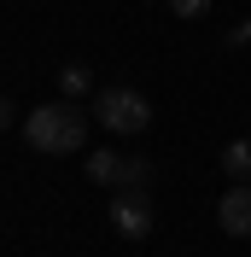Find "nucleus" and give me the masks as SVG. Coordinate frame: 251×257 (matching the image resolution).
<instances>
[{"instance_id": "6", "label": "nucleus", "mask_w": 251, "mask_h": 257, "mask_svg": "<svg viewBox=\"0 0 251 257\" xmlns=\"http://www.w3.org/2000/svg\"><path fill=\"white\" fill-rule=\"evenodd\" d=\"M222 170H228L234 181H251V141H245V135L222 146Z\"/></svg>"}, {"instance_id": "8", "label": "nucleus", "mask_w": 251, "mask_h": 257, "mask_svg": "<svg viewBox=\"0 0 251 257\" xmlns=\"http://www.w3.org/2000/svg\"><path fill=\"white\" fill-rule=\"evenodd\" d=\"M146 187H152V164L129 158V164H123V187H117V193H146Z\"/></svg>"}, {"instance_id": "4", "label": "nucleus", "mask_w": 251, "mask_h": 257, "mask_svg": "<svg viewBox=\"0 0 251 257\" xmlns=\"http://www.w3.org/2000/svg\"><path fill=\"white\" fill-rule=\"evenodd\" d=\"M216 222L228 240H251V181H234L216 205Z\"/></svg>"}, {"instance_id": "1", "label": "nucleus", "mask_w": 251, "mask_h": 257, "mask_svg": "<svg viewBox=\"0 0 251 257\" xmlns=\"http://www.w3.org/2000/svg\"><path fill=\"white\" fill-rule=\"evenodd\" d=\"M24 141L47 158H64V152H88V117L70 105V99H53V105H35L24 117Z\"/></svg>"}, {"instance_id": "3", "label": "nucleus", "mask_w": 251, "mask_h": 257, "mask_svg": "<svg viewBox=\"0 0 251 257\" xmlns=\"http://www.w3.org/2000/svg\"><path fill=\"white\" fill-rule=\"evenodd\" d=\"M105 216H111V228H117L129 245H141L146 234H152V199H146V193H111Z\"/></svg>"}, {"instance_id": "7", "label": "nucleus", "mask_w": 251, "mask_h": 257, "mask_svg": "<svg viewBox=\"0 0 251 257\" xmlns=\"http://www.w3.org/2000/svg\"><path fill=\"white\" fill-rule=\"evenodd\" d=\"M59 94H64V99L94 94V76H88V64H64V70H59Z\"/></svg>"}, {"instance_id": "9", "label": "nucleus", "mask_w": 251, "mask_h": 257, "mask_svg": "<svg viewBox=\"0 0 251 257\" xmlns=\"http://www.w3.org/2000/svg\"><path fill=\"white\" fill-rule=\"evenodd\" d=\"M164 6H170L175 18H204L210 12V0H164Z\"/></svg>"}, {"instance_id": "5", "label": "nucleus", "mask_w": 251, "mask_h": 257, "mask_svg": "<svg viewBox=\"0 0 251 257\" xmlns=\"http://www.w3.org/2000/svg\"><path fill=\"white\" fill-rule=\"evenodd\" d=\"M123 152H88V181H94V187H105V193H117L123 187Z\"/></svg>"}, {"instance_id": "2", "label": "nucleus", "mask_w": 251, "mask_h": 257, "mask_svg": "<svg viewBox=\"0 0 251 257\" xmlns=\"http://www.w3.org/2000/svg\"><path fill=\"white\" fill-rule=\"evenodd\" d=\"M94 117L111 135H141V128L152 123V105H146V94H135V88H99L94 94Z\"/></svg>"}]
</instances>
